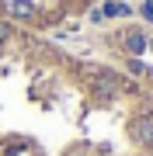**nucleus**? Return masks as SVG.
Returning a JSON list of instances; mask_svg holds the SVG:
<instances>
[{"label":"nucleus","mask_w":153,"mask_h":156,"mask_svg":"<svg viewBox=\"0 0 153 156\" xmlns=\"http://www.w3.org/2000/svg\"><path fill=\"white\" fill-rule=\"evenodd\" d=\"M11 14L14 17H31L35 14V4H31V0H14V4H11Z\"/></svg>","instance_id":"nucleus-4"},{"label":"nucleus","mask_w":153,"mask_h":156,"mask_svg":"<svg viewBox=\"0 0 153 156\" xmlns=\"http://www.w3.org/2000/svg\"><path fill=\"white\" fill-rule=\"evenodd\" d=\"M7 35H11V24H4V21H0V42H7Z\"/></svg>","instance_id":"nucleus-6"},{"label":"nucleus","mask_w":153,"mask_h":156,"mask_svg":"<svg viewBox=\"0 0 153 156\" xmlns=\"http://www.w3.org/2000/svg\"><path fill=\"white\" fill-rule=\"evenodd\" d=\"M146 49H153V38H150V42H146Z\"/></svg>","instance_id":"nucleus-8"},{"label":"nucleus","mask_w":153,"mask_h":156,"mask_svg":"<svg viewBox=\"0 0 153 156\" xmlns=\"http://www.w3.org/2000/svg\"><path fill=\"white\" fill-rule=\"evenodd\" d=\"M129 69H132V73H143V69H146V66H143L139 59H129Z\"/></svg>","instance_id":"nucleus-5"},{"label":"nucleus","mask_w":153,"mask_h":156,"mask_svg":"<svg viewBox=\"0 0 153 156\" xmlns=\"http://www.w3.org/2000/svg\"><path fill=\"white\" fill-rule=\"evenodd\" d=\"M146 42H150V38H146L143 31H129V35H125V45H129V52H132L136 59L146 52Z\"/></svg>","instance_id":"nucleus-1"},{"label":"nucleus","mask_w":153,"mask_h":156,"mask_svg":"<svg viewBox=\"0 0 153 156\" xmlns=\"http://www.w3.org/2000/svg\"><path fill=\"white\" fill-rule=\"evenodd\" d=\"M143 17H153V4H143Z\"/></svg>","instance_id":"nucleus-7"},{"label":"nucleus","mask_w":153,"mask_h":156,"mask_svg":"<svg viewBox=\"0 0 153 156\" xmlns=\"http://www.w3.org/2000/svg\"><path fill=\"white\" fill-rule=\"evenodd\" d=\"M132 132H136V139H139L143 146H153V122H146V118H143V122H136V128H132Z\"/></svg>","instance_id":"nucleus-2"},{"label":"nucleus","mask_w":153,"mask_h":156,"mask_svg":"<svg viewBox=\"0 0 153 156\" xmlns=\"http://www.w3.org/2000/svg\"><path fill=\"white\" fill-rule=\"evenodd\" d=\"M101 14H104V17H118V14H132V7H129V4H122V0H108Z\"/></svg>","instance_id":"nucleus-3"}]
</instances>
